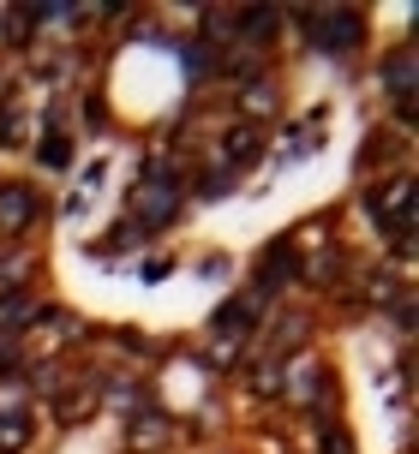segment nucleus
<instances>
[{"instance_id": "f03ea898", "label": "nucleus", "mask_w": 419, "mask_h": 454, "mask_svg": "<svg viewBox=\"0 0 419 454\" xmlns=\"http://www.w3.org/2000/svg\"><path fill=\"white\" fill-rule=\"evenodd\" d=\"M312 30H318L324 43H336V48L360 43V19H353V12H342V19H312Z\"/></svg>"}, {"instance_id": "423d86ee", "label": "nucleus", "mask_w": 419, "mask_h": 454, "mask_svg": "<svg viewBox=\"0 0 419 454\" xmlns=\"http://www.w3.org/2000/svg\"><path fill=\"white\" fill-rule=\"evenodd\" d=\"M30 311H36L30 299H6V305H0V323H19V317H30Z\"/></svg>"}, {"instance_id": "7ed1b4c3", "label": "nucleus", "mask_w": 419, "mask_h": 454, "mask_svg": "<svg viewBox=\"0 0 419 454\" xmlns=\"http://www.w3.org/2000/svg\"><path fill=\"white\" fill-rule=\"evenodd\" d=\"M407 209H414V204H407V180H401V185L383 192V204H372V215H377V222H390L401 233V227H407Z\"/></svg>"}, {"instance_id": "0eeeda50", "label": "nucleus", "mask_w": 419, "mask_h": 454, "mask_svg": "<svg viewBox=\"0 0 419 454\" xmlns=\"http://www.w3.org/2000/svg\"><path fill=\"white\" fill-rule=\"evenodd\" d=\"M0 364H12V340L0 335Z\"/></svg>"}, {"instance_id": "20e7f679", "label": "nucleus", "mask_w": 419, "mask_h": 454, "mask_svg": "<svg viewBox=\"0 0 419 454\" xmlns=\"http://www.w3.org/2000/svg\"><path fill=\"white\" fill-rule=\"evenodd\" d=\"M84 412H96V388H78V395H67V401H60V425H78Z\"/></svg>"}, {"instance_id": "39448f33", "label": "nucleus", "mask_w": 419, "mask_h": 454, "mask_svg": "<svg viewBox=\"0 0 419 454\" xmlns=\"http://www.w3.org/2000/svg\"><path fill=\"white\" fill-rule=\"evenodd\" d=\"M252 144H257V132H240V137H228V161L240 168V161L252 156Z\"/></svg>"}, {"instance_id": "f257e3e1", "label": "nucleus", "mask_w": 419, "mask_h": 454, "mask_svg": "<svg viewBox=\"0 0 419 454\" xmlns=\"http://www.w3.org/2000/svg\"><path fill=\"white\" fill-rule=\"evenodd\" d=\"M30 215H36L30 192H24V185H6V192H0V227H6V233H19Z\"/></svg>"}]
</instances>
